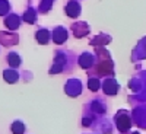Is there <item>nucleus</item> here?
Masks as SVG:
<instances>
[{"mask_svg":"<svg viewBox=\"0 0 146 134\" xmlns=\"http://www.w3.org/2000/svg\"><path fill=\"white\" fill-rule=\"evenodd\" d=\"M66 12H67L69 16L75 18V16L78 15V12H79V6H78L75 2H72V3H69V6L66 7Z\"/></svg>","mask_w":146,"mask_h":134,"instance_id":"1","label":"nucleus"},{"mask_svg":"<svg viewBox=\"0 0 146 134\" xmlns=\"http://www.w3.org/2000/svg\"><path fill=\"white\" fill-rule=\"evenodd\" d=\"M6 25L10 26V28L13 26V29H15L16 25H18V19H16V16H15V15H12V18H7V19H6Z\"/></svg>","mask_w":146,"mask_h":134,"instance_id":"2","label":"nucleus"}]
</instances>
